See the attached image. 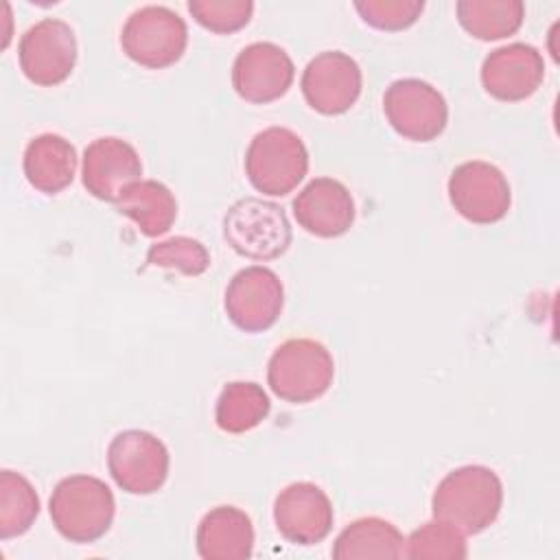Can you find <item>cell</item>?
Wrapping results in <instances>:
<instances>
[{
	"instance_id": "cell-12",
	"label": "cell",
	"mask_w": 560,
	"mask_h": 560,
	"mask_svg": "<svg viewBox=\"0 0 560 560\" xmlns=\"http://www.w3.org/2000/svg\"><path fill=\"white\" fill-rule=\"evenodd\" d=\"M363 85L359 63L341 50L315 55L302 72V94L311 109L324 116L346 114L359 98Z\"/></svg>"
},
{
	"instance_id": "cell-10",
	"label": "cell",
	"mask_w": 560,
	"mask_h": 560,
	"mask_svg": "<svg viewBox=\"0 0 560 560\" xmlns=\"http://www.w3.org/2000/svg\"><path fill=\"white\" fill-rule=\"evenodd\" d=\"M448 199L466 221L490 225L508 214L512 192L501 168L483 160H470L453 168Z\"/></svg>"
},
{
	"instance_id": "cell-24",
	"label": "cell",
	"mask_w": 560,
	"mask_h": 560,
	"mask_svg": "<svg viewBox=\"0 0 560 560\" xmlns=\"http://www.w3.org/2000/svg\"><path fill=\"white\" fill-rule=\"evenodd\" d=\"M39 514V497L33 483L15 470L0 472V538L9 540L31 529Z\"/></svg>"
},
{
	"instance_id": "cell-4",
	"label": "cell",
	"mask_w": 560,
	"mask_h": 560,
	"mask_svg": "<svg viewBox=\"0 0 560 560\" xmlns=\"http://www.w3.org/2000/svg\"><path fill=\"white\" fill-rule=\"evenodd\" d=\"M308 171V151L302 138L287 127L258 131L245 151L249 184L269 197L289 195Z\"/></svg>"
},
{
	"instance_id": "cell-7",
	"label": "cell",
	"mask_w": 560,
	"mask_h": 560,
	"mask_svg": "<svg viewBox=\"0 0 560 560\" xmlns=\"http://www.w3.org/2000/svg\"><path fill=\"white\" fill-rule=\"evenodd\" d=\"M171 455L149 431L127 429L107 446V470L116 486L129 494H153L168 477Z\"/></svg>"
},
{
	"instance_id": "cell-26",
	"label": "cell",
	"mask_w": 560,
	"mask_h": 560,
	"mask_svg": "<svg viewBox=\"0 0 560 560\" xmlns=\"http://www.w3.org/2000/svg\"><path fill=\"white\" fill-rule=\"evenodd\" d=\"M149 267L175 269L184 276H201L210 267V254L201 241L190 236H171L166 241L153 243L147 252Z\"/></svg>"
},
{
	"instance_id": "cell-17",
	"label": "cell",
	"mask_w": 560,
	"mask_h": 560,
	"mask_svg": "<svg viewBox=\"0 0 560 560\" xmlns=\"http://www.w3.org/2000/svg\"><path fill=\"white\" fill-rule=\"evenodd\" d=\"M300 228L319 238H337L354 223V199L350 190L332 177L311 179L291 203Z\"/></svg>"
},
{
	"instance_id": "cell-27",
	"label": "cell",
	"mask_w": 560,
	"mask_h": 560,
	"mask_svg": "<svg viewBox=\"0 0 560 560\" xmlns=\"http://www.w3.org/2000/svg\"><path fill=\"white\" fill-rule=\"evenodd\" d=\"M188 11L197 20V24H201L203 28L219 35H228L247 26L254 13V2L252 0H190Z\"/></svg>"
},
{
	"instance_id": "cell-2",
	"label": "cell",
	"mask_w": 560,
	"mask_h": 560,
	"mask_svg": "<svg viewBox=\"0 0 560 560\" xmlns=\"http://www.w3.org/2000/svg\"><path fill=\"white\" fill-rule=\"evenodd\" d=\"M55 529L70 542H94L107 534L116 514L109 486L92 475L63 477L48 501Z\"/></svg>"
},
{
	"instance_id": "cell-15",
	"label": "cell",
	"mask_w": 560,
	"mask_h": 560,
	"mask_svg": "<svg viewBox=\"0 0 560 560\" xmlns=\"http://www.w3.org/2000/svg\"><path fill=\"white\" fill-rule=\"evenodd\" d=\"M545 79V61L538 48L514 42L490 50L481 63L483 90L503 103L529 98Z\"/></svg>"
},
{
	"instance_id": "cell-22",
	"label": "cell",
	"mask_w": 560,
	"mask_h": 560,
	"mask_svg": "<svg viewBox=\"0 0 560 560\" xmlns=\"http://www.w3.org/2000/svg\"><path fill=\"white\" fill-rule=\"evenodd\" d=\"M455 11L459 26L481 42L510 37L525 20V4L521 0H459Z\"/></svg>"
},
{
	"instance_id": "cell-8",
	"label": "cell",
	"mask_w": 560,
	"mask_h": 560,
	"mask_svg": "<svg viewBox=\"0 0 560 560\" xmlns=\"http://www.w3.org/2000/svg\"><path fill=\"white\" fill-rule=\"evenodd\" d=\"M383 112L392 129L411 142L435 140L448 122V105L438 88L422 79H398L383 94Z\"/></svg>"
},
{
	"instance_id": "cell-1",
	"label": "cell",
	"mask_w": 560,
	"mask_h": 560,
	"mask_svg": "<svg viewBox=\"0 0 560 560\" xmlns=\"http://www.w3.org/2000/svg\"><path fill=\"white\" fill-rule=\"evenodd\" d=\"M503 505V483L499 475L479 464L451 470L433 490V518L455 525L464 534L488 529Z\"/></svg>"
},
{
	"instance_id": "cell-11",
	"label": "cell",
	"mask_w": 560,
	"mask_h": 560,
	"mask_svg": "<svg viewBox=\"0 0 560 560\" xmlns=\"http://www.w3.org/2000/svg\"><path fill=\"white\" fill-rule=\"evenodd\" d=\"M228 319L245 332L271 328L284 306V289L276 271L252 265L232 276L223 300Z\"/></svg>"
},
{
	"instance_id": "cell-20",
	"label": "cell",
	"mask_w": 560,
	"mask_h": 560,
	"mask_svg": "<svg viewBox=\"0 0 560 560\" xmlns=\"http://www.w3.org/2000/svg\"><path fill=\"white\" fill-rule=\"evenodd\" d=\"M405 538L396 525L378 516H363L341 529L332 545L335 560H370L402 558Z\"/></svg>"
},
{
	"instance_id": "cell-9",
	"label": "cell",
	"mask_w": 560,
	"mask_h": 560,
	"mask_svg": "<svg viewBox=\"0 0 560 560\" xmlns=\"http://www.w3.org/2000/svg\"><path fill=\"white\" fill-rule=\"evenodd\" d=\"M20 70L42 88L63 83L77 63V37L59 18H44L28 26L18 44Z\"/></svg>"
},
{
	"instance_id": "cell-16",
	"label": "cell",
	"mask_w": 560,
	"mask_h": 560,
	"mask_svg": "<svg viewBox=\"0 0 560 560\" xmlns=\"http://www.w3.org/2000/svg\"><path fill=\"white\" fill-rule=\"evenodd\" d=\"M142 175V162L133 144L122 138L105 136L92 140L83 151L81 179L85 190L101 199L116 203L122 190L138 182Z\"/></svg>"
},
{
	"instance_id": "cell-6",
	"label": "cell",
	"mask_w": 560,
	"mask_h": 560,
	"mask_svg": "<svg viewBox=\"0 0 560 560\" xmlns=\"http://www.w3.org/2000/svg\"><path fill=\"white\" fill-rule=\"evenodd\" d=\"M122 52L138 66L162 70L182 59L188 26L179 13L162 4L136 9L120 31Z\"/></svg>"
},
{
	"instance_id": "cell-25",
	"label": "cell",
	"mask_w": 560,
	"mask_h": 560,
	"mask_svg": "<svg viewBox=\"0 0 560 560\" xmlns=\"http://www.w3.org/2000/svg\"><path fill=\"white\" fill-rule=\"evenodd\" d=\"M402 556L411 560H464L468 556V547L464 532L446 521L433 518L409 534Z\"/></svg>"
},
{
	"instance_id": "cell-28",
	"label": "cell",
	"mask_w": 560,
	"mask_h": 560,
	"mask_svg": "<svg viewBox=\"0 0 560 560\" xmlns=\"http://www.w3.org/2000/svg\"><path fill=\"white\" fill-rule=\"evenodd\" d=\"M357 13L365 24L378 31H405L420 18L422 0H359Z\"/></svg>"
},
{
	"instance_id": "cell-19",
	"label": "cell",
	"mask_w": 560,
	"mask_h": 560,
	"mask_svg": "<svg viewBox=\"0 0 560 560\" xmlns=\"http://www.w3.org/2000/svg\"><path fill=\"white\" fill-rule=\"evenodd\" d=\"M77 160V149L70 140L59 133H39L26 144L22 168L35 190L57 195L72 184Z\"/></svg>"
},
{
	"instance_id": "cell-5",
	"label": "cell",
	"mask_w": 560,
	"mask_h": 560,
	"mask_svg": "<svg viewBox=\"0 0 560 560\" xmlns=\"http://www.w3.org/2000/svg\"><path fill=\"white\" fill-rule=\"evenodd\" d=\"M223 236L238 256L252 260L280 258L293 238L284 210L258 197H243L228 208Z\"/></svg>"
},
{
	"instance_id": "cell-14",
	"label": "cell",
	"mask_w": 560,
	"mask_h": 560,
	"mask_svg": "<svg viewBox=\"0 0 560 560\" xmlns=\"http://www.w3.org/2000/svg\"><path fill=\"white\" fill-rule=\"evenodd\" d=\"M332 521L335 512L328 494L311 481L289 483L273 501L276 529L293 545L322 542L330 534Z\"/></svg>"
},
{
	"instance_id": "cell-23",
	"label": "cell",
	"mask_w": 560,
	"mask_h": 560,
	"mask_svg": "<svg viewBox=\"0 0 560 560\" xmlns=\"http://www.w3.org/2000/svg\"><path fill=\"white\" fill-rule=\"evenodd\" d=\"M269 396L258 383L232 381L217 398L214 420L221 431L236 435L256 429L269 416Z\"/></svg>"
},
{
	"instance_id": "cell-21",
	"label": "cell",
	"mask_w": 560,
	"mask_h": 560,
	"mask_svg": "<svg viewBox=\"0 0 560 560\" xmlns=\"http://www.w3.org/2000/svg\"><path fill=\"white\" fill-rule=\"evenodd\" d=\"M120 214L129 217L144 236H162L177 219L175 195L155 179H138L129 184L116 201Z\"/></svg>"
},
{
	"instance_id": "cell-13",
	"label": "cell",
	"mask_w": 560,
	"mask_h": 560,
	"mask_svg": "<svg viewBox=\"0 0 560 560\" xmlns=\"http://www.w3.org/2000/svg\"><path fill=\"white\" fill-rule=\"evenodd\" d=\"M293 77L295 66L289 52L273 42H254L245 46L232 63L234 92L254 105L273 103L284 96Z\"/></svg>"
},
{
	"instance_id": "cell-18",
	"label": "cell",
	"mask_w": 560,
	"mask_h": 560,
	"mask_svg": "<svg viewBox=\"0 0 560 560\" xmlns=\"http://www.w3.org/2000/svg\"><path fill=\"white\" fill-rule=\"evenodd\" d=\"M195 542L203 560H247L254 551L252 518L234 505H219L199 521Z\"/></svg>"
},
{
	"instance_id": "cell-3",
	"label": "cell",
	"mask_w": 560,
	"mask_h": 560,
	"mask_svg": "<svg viewBox=\"0 0 560 560\" xmlns=\"http://www.w3.org/2000/svg\"><path fill=\"white\" fill-rule=\"evenodd\" d=\"M335 378L330 350L306 337L280 343L267 363V383L284 402L304 405L328 392Z\"/></svg>"
}]
</instances>
